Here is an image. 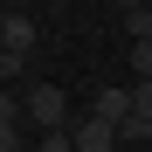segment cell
Returning <instances> with one entry per match:
<instances>
[{"label": "cell", "mask_w": 152, "mask_h": 152, "mask_svg": "<svg viewBox=\"0 0 152 152\" xmlns=\"http://www.w3.org/2000/svg\"><path fill=\"white\" fill-rule=\"evenodd\" d=\"M21 111H28V124H35V132L48 138V132H69V97H62V83H35L28 97H21Z\"/></svg>", "instance_id": "cell-1"}, {"label": "cell", "mask_w": 152, "mask_h": 152, "mask_svg": "<svg viewBox=\"0 0 152 152\" xmlns=\"http://www.w3.org/2000/svg\"><path fill=\"white\" fill-rule=\"evenodd\" d=\"M35 35L42 28H35L28 7H7V14H0V56H7V62H28L35 56Z\"/></svg>", "instance_id": "cell-2"}, {"label": "cell", "mask_w": 152, "mask_h": 152, "mask_svg": "<svg viewBox=\"0 0 152 152\" xmlns=\"http://www.w3.org/2000/svg\"><path fill=\"white\" fill-rule=\"evenodd\" d=\"M69 132H76V152H118V145H124V124L97 118V111H83V118L69 124Z\"/></svg>", "instance_id": "cell-3"}, {"label": "cell", "mask_w": 152, "mask_h": 152, "mask_svg": "<svg viewBox=\"0 0 152 152\" xmlns=\"http://www.w3.org/2000/svg\"><path fill=\"white\" fill-rule=\"evenodd\" d=\"M90 111L111 118V124H124V118H132V90H124V83H104V90L90 97Z\"/></svg>", "instance_id": "cell-4"}, {"label": "cell", "mask_w": 152, "mask_h": 152, "mask_svg": "<svg viewBox=\"0 0 152 152\" xmlns=\"http://www.w3.org/2000/svg\"><path fill=\"white\" fill-rule=\"evenodd\" d=\"M124 42H152V7H145V0H132V7H124Z\"/></svg>", "instance_id": "cell-5"}, {"label": "cell", "mask_w": 152, "mask_h": 152, "mask_svg": "<svg viewBox=\"0 0 152 152\" xmlns=\"http://www.w3.org/2000/svg\"><path fill=\"white\" fill-rule=\"evenodd\" d=\"M124 69H132L138 83H152V42H138V48H124Z\"/></svg>", "instance_id": "cell-6"}, {"label": "cell", "mask_w": 152, "mask_h": 152, "mask_svg": "<svg viewBox=\"0 0 152 152\" xmlns=\"http://www.w3.org/2000/svg\"><path fill=\"white\" fill-rule=\"evenodd\" d=\"M132 118H152V83H132Z\"/></svg>", "instance_id": "cell-7"}, {"label": "cell", "mask_w": 152, "mask_h": 152, "mask_svg": "<svg viewBox=\"0 0 152 152\" xmlns=\"http://www.w3.org/2000/svg\"><path fill=\"white\" fill-rule=\"evenodd\" d=\"M42 152H76V132H48V138H42Z\"/></svg>", "instance_id": "cell-8"}]
</instances>
